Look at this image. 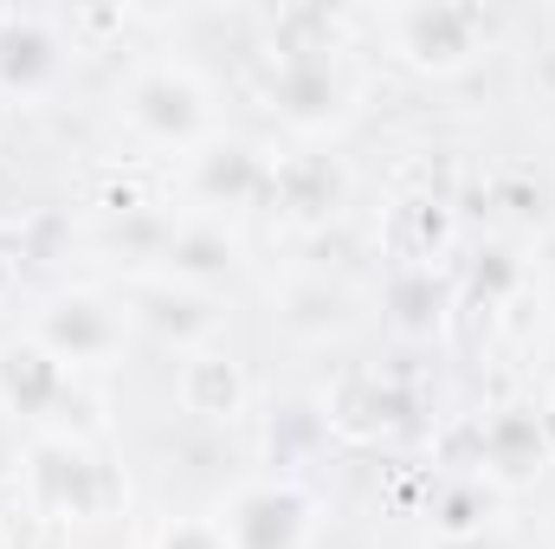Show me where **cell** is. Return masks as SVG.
Returning <instances> with one entry per match:
<instances>
[{
  "label": "cell",
  "mask_w": 555,
  "mask_h": 549,
  "mask_svg": "<svg viewBox=\"0 0 555 549\" xmlns=\"http://www.w3.org/2000/svg\"><path fill=\"white\" fill-rule=\"evenodd\" d=\"M472 13L433 7V13H408V59L414 65H459L472 52Z\"/></svg>",
  "instance_id": "cell-7"
},
{
  "label": "cell",
  "mask_w": 555,
  "mask_h": 549,
  "mask_svg": "<svg viewBox=\"0 0 555 549\" xmlns=\"http://www.w3.org/2000/svg\"><path fill=\"white\" fill-rule=\"evenodd\" d=\"M162 549H227V544H220L214 524H175V531L162 537Z\"/></svg>",
  "instance_id": "cell-10"
},
{
  "label": "cell",
  "mask_w": 555,
  "mask_h": 549,
  "mask_svg": "<svg viewBox=\"0 0 555 549\" xmlns=\"http://www.w3.org/2000/svg\"><path fill=\"white\" fill-rule=\"evenodd\" d=\"M227 549H297L310 531V505L291 485H246L220 518H214Z\"/></svg>",
  "instance_id": "cell-1"
},
{
  "label": "cell",
  "mask_w": 555,
  "mask_h": 549,
  "mask_svg": "<svg viewBox=\"0 0 555 549\" xmlns=\"http://www.w3.org/2000/svg\"><path fill=\"white\" fill-rule=\"evenodd\" d=\"M181 401H188V413L233 420L240 401H246V382H240V369L220 362V356H188V362H181Z\"/></svg>",
  "instance_id": "cell-6"
},
{
  "label": "cell",
  "mask_w": 555,
  "mask_h": 549,
  "mask_svg": "<svg viewBox=\"0 0 555 549\" xmlns=\"http://www.w3.org/2000/svg\"><path fill=\"white\" fill-rule=\"evenodd\" d=\"M111 336H117V323H111V310L104 304H91V297H72V304H59L52 317H46V349L65 362H85V356H104L111 349Z\"/></svg>",
  "instance_id": "cell-5"
},
{
  "label": "cell",
  "mask_w": 555,
  "mask_h": 549,
  "mask_svg": "<svg viewBox=\"0 0 555 549\" xmlns=\"http://www.w3.org/2000/svg\"><path fill=\"white\" fill-rule=\"evenodd\" d=\"M0 395L20 413L52 408L65 395V362L39 343H13V349H0Z\"/></svg>",
  "instance_id": "cell-4"
},
{
  "label": "cell",
  "mask_w": 555,
  "mask_h": 549,
  "mask_svg": "<svg viewBox=\"0 0 555 549\" xmlns=\"http://www.w3.org/2000/svg\"><path fill=\"white\" fill-rule=\"evenodd\" d=\"M259 181V162H253V149H214L207 155V194H240V188H253Z\"/></svg>",
  "instance_id": "cell-9"
},
{
  "label": "cell",
  "mask_w": 555,
  "mask_h": 549,
  "mask_svg": "<svg viewBox=\"0 0 555 549\" xmlns=\"http://www.w3.org/2000/svg\"><path fill=\"white\" fill-rule=\"evenodd\" d=\"M33 491H39V505L72 511V518H91V511L111 498L104 472H98L91 452L72 446V439H46V446L33 452Z\"/></svg>",
  "instance_id": "cell-2"
},
{
  "label": "cell",
  "mask_w": 555,
  "mask_h": 549,
  "mask_svg": "<svg viewBox=\"0 0 555 549\" xmlns=\"http://www.w3.org/2000/svg\"><path fill=\"white\" fill-rule=\"evenodd\" d=\"M130 111H137V124H149L155 137L168 142H188L201 130V91L188 85V78H175V72H155V78H142L137 98H130Z\"/></svg>",
  "instance_id": "cell-3"
},
{
  "label": "cell",
  "mask_w": 555,
  "mask_h": 549,
  "mask_svg": "<svg viewBox=\"0 0 555 549\" xmlns=\"http://www.w3.org/2000/svg\"><path fill=\"white\" fill-rule=\"evenodd\" d=\"M485 452H491L504 472H530V459H543V433H537L524 413H504V420L485 433Z\"/></svg>",
  "instance_id": "cell-8"
}]
</instances>
